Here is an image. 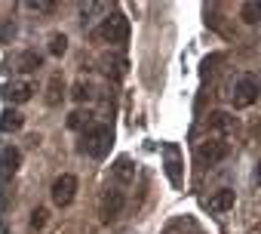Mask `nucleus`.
<instances>
[{
  "label": "nucleus",
  "instance_id": "obj_1",
  "mask_svg": "<svg viewBox=\"0 0 261 234\" xmlns=\"http://www.w3.org/2000/svg\"><path fill=\"white\" fill-rule=\"evenodd\" d=\"M111 145H114V130H111L108 124H89V127L80 133V151H83L86 157H92V160L108 157Z\"/></svg>",
  "mask_w": 261,
  "mask_h": 234
},
{
  "label": "nucleus",
  "instance_id": "obj_2",
  "mask_svg": "<svg viewBox=\"0 0 261 234\" xmlns=\"http://www.w3.org/2000/svg\"><path fill=\"white\" fill-rule=\"evenodd\" d=\"M92 37L101 43H126L129 40V19L123 13H111L101 19V25L92 31Z\"/></svg>",
  "mask_w": 261,
  "mask_h": 234
},
{
  "label": "nucleus",
  "instance_id": "obj_3",
  "mask_svg": "<svg viewBox=\"0 0 261 234\" xmlns=\"http://www.w3.org/2000/svg\"><path fill=\"white\" fill-rule=\"evenodd\" d=\"M258 99H261V80L255 74H240L230 83V102H233V108H249Z\"/></svg>",
  "mask_w": 261,
  "mask_h": 234
},
{
  "label": "nucleus",
  "instance_id": "obj_4",
  "mask_svg": "<svg viewBox=\"0 0 261 234\" xmlns=\"http://www.w3.org/2000/svg\"><path fill=\"white\" fill-rule=\"evenodd\" d=\"M230 154V145L224 142V139H206V142H200L197 145V163L200 167H215V163H221L224 157Z\"/></svg>",
  "mask_w": 261,
  "mask_h": 234
},
{
  "label": "nucleus",
  "instance_id": "obj_5",
  "mask_svg": "<svg viewBox=\"0 0 261 234\" xmlns=\"http://www.w3.org/2000/svg\"><path fill=\"white\" fill-rule=\"evenodd\" d=\"M49 194H53V203H56V206H62V209L71 206L74 197H77V179H74L71 173H62V176L53 182V191H49Z\"/></svg>",
  "mask_w": 261,
  "mask_h": 234
},
{
  "label": "nucleus",
  "instance_id": "obj_6",
  "mask_svg": "<svg viewBox=\"0 0 261 234\" xmlns=\"http://www.w3.org/2000/svg\"><path fill=\"white\" fill-rule=\"evenodd\" d=\"M19 167H22V151L16 145L0 148V185H10L13 176L19 173Z\"/></svg>",
  "mask_w": 261,
  "mask_h": 234
},
{
  "label": "nucleus",
  "instance_id": "obj_7",
  "mask_svg": "<svg viewBox=\"0 0 261 234\" xmlns=\"http://www.w3.org/2000/svg\"><path fill=\"white\" fill-rule=\"evenodd\" d=\"M123 206H126V194H123L120 188H108V191L101 194V219H105V222H114V219L123 213Z\"/></svg>",
  "mask_w": 261,
  "mask_h": 234
},
{
  "label": "nucleus",
  "instance_id": "obj_8",
  "mask_svg": "<svg viewBox=\"0 0 261 234\" xmlns=\"http://www.w3.org/2000/svg\"><path fill=\"white\" fill-rule=\"evenodd\" d=\"M163 154H166V176H169V182L178 188V185H181V148H178L175 142H166V145H163Z\"/></svg>",
  "mask_w": 261,
  "mask_h": 234
},
{
  "label": "nucleus",
  "instance_id": "obj_9",
  "mask_svg": "<svg viewBox=\"0 0 261 234\" xmlns=\"http://www.w3.org/2000/svg\"><path fill=\"white\" fill-rule=\"evenodd\" d=\"M31 96H34V86H31L28 80H13V83L4 86V99L13 102V105H25Z\"/></svg>",
  "mask_w": 261,
  "mask_h": 234
},
{
  "label": "nucleus",
  "instance_id": "obj_10",
  "mask_svg": "<svg viewBox=\"0 0 261 234\" xmlns=\"http://www.w3.org/2000/svg\"><path fill=\"white\" fill-rule=\"evenodd\" d=\"M233 203H237V194H233V188H218L209 200H206V206H209V213H227V209H233Z\"/></svg>",
  "mask_w": 261,
  "mask_h": 234
},
{
  "label": "nucleus",
  "instance_id": "obj_11",
  "mask_svg": "<svg viewBox=\"0 0 261 234\" xmlns=\"http://www.w3.org/2000/svg\"><path fill=\"white\" fill-rule=\"evenodd\" d=\"M40 65H43V56L34 53V50H25V53L16 59V71H22V74H34Z\"/></svg>",
  "mask_w": 261,
  "mask_h": 234
},
{
  "label": "nucleus",
  "instance_id": "obj_12",
  "mask_svg": "<svg viewBox=\"0 0 261 234\" xmlns=\"http://www.w3.org/2000/svg\"><path fill=\"white\" fill-rule=\"evenodd\" d=\"M22 124H25V117L16 108H7L4 117H0V133H16V130H22Z\"/></svg>",
  "mask_w": 261,
  "mask_h": 234
},
{
  "label": "nucleus",
  "instance_id": "obj_13",
  "mask_svg": "<svg viewBox=\"0 0 261 234\" xmlns=\"http://www.w3.org/2000/svg\"><path fill=\"white\" fill-rule=\"evenodd\" d=\"M240 19L246 25H258L261 22V0H246V4L240 7Z\"/></svg>",
  "mask_w": 261,
  "mask_h": 234
},
{
  "label": "nucleus",
  "instance_id": "obj_14",
  "mask_svg": "<svg viewBox=\"0 0 261 234\" xmlns=\"http://www.w3.org/2000/svg\"><path fill=\"white\" fill-rule=\"evenodd\" d=\"M114 176H117L123 185L136 182V167H133V160H129V157H120V160L114 163Z\"/></svg>",
  "mask_w": 261,
  "mask_h": 234
},
{
  "label": "nucleus",
  "instance_id": "obj_15",
  "mask_svg": "<svg viewBox=\"0 0 261 234\" xmlns=\"http://www.w3.org/2000/svg\"><path fill=\"white\" fill-rule=\"evenodd\" d=\"M209 130H212V133H227V130H233V117L224 114V111L209 114Z\"/></svg>",
  "mask_w": 261,
  "mask_h": 234
},
{
  "label": "nucleus",
  "instance_id": "obj_16",
  "mask_svg": "<svg viewBox=\"0 0 261 234\" xmlns=\"http://www.w3.org/2000/svg\"><path fill=\"white\" fill-rule=\"evenodd\" d=\"M62 92H65V80H62V74H53L46 83V105H59Z\"/></svg>",
  "mask_w": 261,
  "mask_h": 234
},
{
  "label": "nucleus",
  "instance_id": "obj_17",
  "mask_svg": "<svg viewBox=\"0 0 261 234\" xmlns=\"http://www.w3.org/2000/svg\"><path fill=\"white\" fill-rule=\"evenodd\" d=\"M89 117H92L89 111H86V114H83V111H71V114H68V127H71V130H86V127L92 124Z\"/></svg>",
  "mask_w": 261,
  "mask_h": 234
},
{
  "label": "nucleus",
  "instance_id": "obj_18",
  "mask_svg": "<svg viewBox=\"0 0 261 234\" xmlns=\"http://www.w3.org/2000/svg\"><path fill=\"white\" fill-rule=\"evenodd\" d=\"M68 50V37L65 34H53L49 37V56H65Z\"/></svg>",
  "mask_w": 261,
  "mask_h": 234
},
{
  "label": "nucleus",
  "instance_id": "obj_19",
  "mask_svg": "<svg viewBox=\"0 0 261 234\" xmlns=\"http://www.w3.org/2000/svg\"><path fill=\"white\" fill-rule=\"evenodd\" d=\"M25 7H28V10H34V13H53V10H56L53 0H28Z\"/></svg>",
  "mask_w": 261,
  "mask_h": 234
},
{
  "label": "nucleus",
  "instance_id": "obj_20",
  "mask_svg": "<svg viewBox=\"0 0 261 234\" xmlns=\"http://www.w3.org/2000/svg\"><path fill=\"white\" fill-rule=\"evenodd\" d=\"M71 96H74V102H86V99L92 96V92H89V83H86V80H77V83H74V92H71Z\"/></svg>",
  "mask_w": 261,
  "mask_h": 234
},
{
  "label": "nucleus",
  "instance_id": "obj_21",
  "mask_svg": "<svg viewBox=\"0 0 261 234\" xmlns=\"http://www.w3.org/2000/svg\"><path fill=\"white\" fill-rule=\"evenodd\" d=\"M46 216H49V213H46L43 206H37V209L31 213V228H34V231H40V228L46 225Z\"/></svg>",
  "mask_w": 261,
  "mask_h": 234
},
{
  "label": "nucleus",
  "instance_id": "obj_22",
  "mask_svg": "<svg viewBox=\"0 0 261 234\" xmlns=\"http://www.w3.org/2000/svg\"><path fill=\"white\" fill-rule=\"evenodd\" d=\"M98 10H105V4H89V7H80L83 22H86V16H92V13H98Z\"/></svg>",
  "mask_w": 261,
  "mask_h": 234
},
{
  "label": "nucleus",
  "instance_id": "obj_23",
  "mask_svg": "<svg viewBox=\"0 0 261 234\" xmlns=\"http://www.w3.org/2000/svg\"><path fill=\"white\" fill-rule=\"evenodd\" d=\"M255 182L261 185V160H258V167H255Z\"/></svg>",
  "mask_w": 261,
  "mask_h": 234
}]
</instances>
